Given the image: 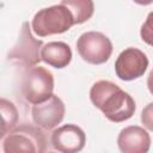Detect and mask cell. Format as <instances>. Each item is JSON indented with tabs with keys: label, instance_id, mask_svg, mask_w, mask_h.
I'll list each match as a JSON object with an SVG mask.
<instances>
[{
	"label": "cell",
	"instance_id": "cell-1",
	"mask_svg": "<svg viewBox=\"0 0 153 153\" xmlns=\"http://www.w3.org/2000/svg\"><path fill=\"white\" fill-rule=\"evenodd\" d=\"M90 99L109 121L115 123L131 118L136 109L133 97L109 80L94 82L90 90Z\"/></svg>",
	"mask_w": 153,
	"mask_h": 153
},
{
	"label": "cell",
	"instance_id": "cell-2",
	"mask_svg": "<svg viewBox=\"0 0 153 153\" xmlns=\"http://www.w3.org/2000/svg\"><path fill=\"white\" fill-rule=\"evenodd\" d=\"M45 148V135L38 126L20 124L2 137V149L5 153H42Z\"/></svg>",
	"mask_w": 153,
	"mask_h": 153
},
{
	"label": "cell",
	"instance_id": "cell-3",
	"mask_svg": "<svg viewBox=\"0 0 153 153\" xmlns=\"http://www.w3.org/2000/svg\"><path fill=\"white\" fill-rule=\"evenodd\" d=\"M73 25V14L62 4L39 10L33 16L31 22L33 32L39 37L63 33L68 31Z\"/></svg>",
	"mask_w": 153,
	"mask_h": 153
},
{
	"label": "cell",
	"instance_id": "cell-4",
	"mask_svg": "<svg viewBox=\"0 0 153 153\" xmlns=\"http://www.w3.org/2000/svg\"><path fill=\"white\" fill-rule=\"evenodd\" d=\"M54 91V75L44 67H29L22 80V94L26 102L38 104L51 97Z\"/></svg>",
	"mask_w": 153,
	"mask_h": 153
},
{
	"label": "cell",
	"instance_id": "cell-5",
	"mask_svg": "<svg viewBox=\"0 0 153 153\" xmlns=\"http://www.w3.org/2000/svg\"><path fill=\"white\" fill-rule=\"evenodd\" d=\"M76 50L80 57L91 65L105 63L112 54V43L108 36L98 31H87L79 36Z\"/></svg>",
	"mask_w": 153,
	"mask_h": 153
},
{
	"label": "cell",
	"instance_id": "cell-6",
	"mask_svg": "<svg viewBox=\"0 0 153 153\" xmlns=\"http://www.w3.org/2000/svg\"><path fill=\"white\" fill-rule=\"evenodd\" d=\"M42 47L43 42L41 39H36L32 36L30 24L24 22L20 29L19 38L13 48L8 51L7 59L8 61L23 67H33L42 60L39 53Z\"/></svg>",
	"mask_w": 153,
	"mask_h": 153
},
{
	"label": "cell",
	"instance_id": "cell-7",
	"mask_svg": "<svg viewBox=\"0 0 153 153\" xmlns=\"http://www.w3.org/2000/svg\"><path fill=\"white\" fill-rule=\"evenodd\" d=\"M148 67V57L137 49L129 47L120 53L115 61L116 75L123 81H131L139 79L145 74Z\"/></svg>",
	"mask_w": 153,
	"mask_h": 153
},
{
	"label": "cell",
	"instance_id": "cell-8",
	"mask_svg": "<svg viewBox=\"0 0 153 153\" xmlns=\"http://www.w3.org/2000/svg\"><path fill=\"white\" fill-rule=\"evenodd\" d=\"M65 104L55 94H51L47 100L33 104L31 115L35 124L38 127L51 130L60 124L65 117Z\"/></svg>",
	"mask_w": 153,
	"mask_h": 153
},
{
	"label": "cell",
	"instance_id": "cell-9",
	"mask_svg": "<svg viewBox=\"0 0 153 153\" xmlns=\"http://www.w3.org/2000/svg\"><path fill=\"white\" fill-rule=\"evenodd\" d=\"M53 147L62 153L80 152L86 143V135L84 130L76 124H63L56 128L51 134Z\"/></svg>",
	"mask_w": 153,
	"mask_h": 153
},
{
	"label": "cell",
	"instance_id": "cell-10",
	"mask_svg": "<svg viewBox=\"0 0 153 153\" xmlns=\"http://www.w3.org/2000/svg\"><path fill=\"white\" fill-rule=\"evenodd\" d=\"M117 146L123 153H146L151 147V136L142 127L129 126L120 131Z\"/></svg>",
	"mask_w": 153,
	"mask_h": 153
},
{
	"label": "cell",
	"instance_id": "cell-11",
	"mask_svg": "<svg viewBox=\"0 0 153 153\" xmlns=\"http://www.w3.org/2000/svg\"><path fill=\"white\" fill-rule=\"evenodd\" d=\"M72 49L65 42H49L41 49V59L47 65L61 69L67 67L72 61Z\"/></svg>",
	"mask_w": 153,
	"mask_h": 153
},
{
	"label": "cell",
	"instance_id": "cell-12",
	"mask_svg": "<svg viewBox=\"0 0 153 153\" xmlns=\"http://www.w3.org/2000/svg\"><path fill=\"white\" fill-rule=\"evenodd\" d=\"M62 5H65L74 18V24H82L87 22L94 12L93 0H62Z\"/></svg>",
	"mask_w": 153,
	"mask_h": 153
},
{
	"label": "cell",
	"instance_id": "cell-13",
	"mask_svg": "<svg viewBox=\"0 0 153 153\" xmlns=\"http://www.w3.org/2000/svg\"><path fill=\"white\" fill-rule=\"evenodd\" d=\"M0 110H1V118H2V124H1V139L10 131L12 130L17 122H18V110L16 105L5 99H0Z\"/></svg>",
	"mask_w": 153,
	"mask_h": 153
},
{
	"label": "cell",
	"instance_id": "cell-14",
	"mask_svg": "<svg viewBox=\"0 0 153 153\" xmlns=\"http://www.w3.org/2000/svg\"><path fill=\"white\" fill-rule=\"evenodd\" d=\"M141 39L148 45L153 47V11L148 13L145 23L140 29Z\"/></svg>",
	"mask_w": 153,
	"mask_h": 153
},
{
	"label": "cell",
	"instance_id": "cell-15",
	"mask_svg": "<svg viewBox=\"0 0 153 153\" xmlns=\"http://www.w3.org/2000/svg\"><path fill=\"white\" fill-rule=\"evenodd\" d=\"M141 123L143 127L153 131V103L147 104L141 112Z\"/></svg>",
	"mask_w": 153,
	"mask_h": 153
},
{
	"label": "cell",
	"instance_id": "cell-16",
	"mask_svg": "<svg viewBox=\"0 0 153 153\" xmlns=\"http://www.w3.org/2000/svg\"><path fill=\"white\" fill-rule=\"evenodd\" d=\"M147 87H148V91L151 92V94H153V69L149 72V74L147 76Z\"/></svg>",
	"mask_w": 153,
	"mask_h": 153
},
{
	"label": "cell",
	"instance_id": "cell-17",
	"mask_svg": "<svg viewBox=\"0 0 153 153\" xmlns=\"http://www.w3.org/2000/svg\"><path fill=\"white\" fill-rule=\"evenodd\" d=\"M133 1H134L135 4H137V5H142V6L153 4V0H133Z\"/></svg>",
	"mask_w": 153,
	"mask_h": 153
}]
</instances>
